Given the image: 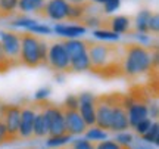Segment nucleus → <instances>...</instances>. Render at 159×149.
I'll list each match as a JSON object with an SVG mask.
<instances>
[{
  "instance_id": "42",
  "label": "nucleus",
  "mask_w": 159,
  "mask_h": 149,
  "mask_svg": "<svg viewBox=\"0 0 159 149\" xmlns=\"http://www.w3.org/2000/svg\"><path fill=\"white\" fill-rule=\"evenodd\" d=\"M61 149H71V146H63V148H61Z\"/></svg>"
},
{
  "instance_id": "4",
  "label": "nucleus",
  "mask_w": 159,
  "mask_h": 149,
  "mask_svg": "<svg viewBox=\"0 0 159 149\" xmlns=\"http://www.w3.org/2000/svg\"><path fill=\"white\" fill-rule=\"evenodd\" d=\"M116 99H118V93L100 95V96H96V99H94V112H96L94 126L102 128L103 132L111 130L112 112H114V106Z\"/></svg>"
},
{
  "instance_id": "34",
  "label": "nucleus",
  "mask_w": 159,
  "mask_h": 149,
  "mask_svg": "<svg viewBox=\"0 0 159 149\" xmlns=\"http://www.w3.org/2000/svg\"><path fill=\"white\" fill-rule=\"evenodd\" d=\"M61 106L65 109H78V96H68L65 102L61 103Z\"/></svg>"
},
{
  "instance_id": "13",
  "label": "nucleus",
  "mask_w": 159,
  "mask_h": 149,
  "mask_svg": "<svg viewBox=\"0 0 159 149\" xmlns=\"http://www.w3.org/2000/svg\"><path fill=\"white\" fill-rule=\"evenodd\" d=\"M124 95L118 93V99L115 102L114 112H112V121H111V132H125L128 128V117L127 109L124 106Z\"/></svg>"
},
{
  "instance_id": "30",
  "label": "nucleus",
  "mask_w": 159,
  "mask_h": 149,
  "mask_svg": "<svg viewBox=\"0 0 159 149\" xmlns=\"http://www.w3.org/2000/svg\"><path fill=\"white\" fill-rule=\"evenodd\" d=\"M119 6H121V0H106L103 3V12L106 15H111V13H114L118 9Z\"/></svg>"
},
{
  "instance_id": "5",
  "label": "nucleus",
  "mask_w": 159,
  "mask_h": 149,
  "mask_svg": "<svg viewBox=\"0 0 159 149\" xmlns=\"http://www.w3.org/2000/svg\"><path fill=\"white\" fill-rule=\"evenodd\" d=\"M41 106H43V111H44L46 117H47V123H49V134H47V137L66 134L65 120H63V112L61 105H56V103L50 102L47 99H43L41 100Z\"/></svg>"
},
{
  "instance_id": "38",
  "label": "nucleus",
  "mask_w": 159,
  "mask_h": 149,
  "mask_svg": "<svg viewBox=\"0 0 159 149\" xmlns=\"http://www.w3.org/2000/svg\"><path fill=\"white\" fill-rule=\"evenodd\" d=\"M50 92V89L49 87H46V89H40L37 95H35V100H43V99H47V95Z\"/></svg>"
},
{
  "instance_id": "18",
  "label": "nucleus",
  "mask_w": 159,
  "mask_h": 149,
  "mask_svg": "<svg viewBox=\"0 0 159 149\" xmlns=\"http://www.w3.org/2000/svg\"><path fill=\"white\" fill-rule=\"evenodd\" d=\"M55 33L66 39H75L78 35H83L87 31V28L81 27L78 24H56L55 25Z\"/></svg>"
},
{
  "instance_id": "19",
  "label": "nucleus",
  "mask_w": 159,
  "mask_h": 149,
  "mask_svg": "<svg viewBox=\"0 0 159 149\" xmlns=\"http://www.w3.org/2000/svg\"><path fill=\"white\" fill-rule=\"evenodd\" d=\"M152 16V11L149 9H143L137 13L136 19H134V31L136 33H142V34H148L149 33V19Z\"/></svg>"
},
{
  "instance_id": "2",
  "label": "nucleus",
  "mask_w": 159,
  "mask_h": 149,
  "mask_svg": "<svg viewBox=\"0 0 159 149\" xmlns=\"http://www.w3.org/2000/svg\"><path fill=\"white\" fill-rule=\"evenodd\" d=\"M124 53V77L125 78H139L142 75L156 69L158 55L156 50L152 53V47L142 46L140 43H127L121 44Z\"/></svg>"
},
{
  "instance_id": "25",
  "label": "nucleus",
  "mask_w": 159,
  "mask_h": 149,
  "mask_svg": "<svg viewBox=\"0 0 159 149\" xmlns=\"http://www.w3.org/2000/svg\"><path fill=\"white\" fill-rule=\"evenodd\" d=\"M7 24H9L11 27H16V28H27L28 30L30 27H33L34 24H37V21L33 19V18L18 16V18H15V19H11Z\"/></svg>"
},
{
  "instance_id": "23",
  "label": "nucleus",
  "mask_w": 159,
  "mask_h": 149,
  "mask_svg": "<svg viewBox=\"0 0 159 149\" xmlns=\"http://www.w3.org/2000/svg\"><path fill=\"white\" fill-rule=\"evenodd\" d=\"M142 140H144V142H148V143H150V145L152 143L158 145V142H159V124L158 123H153V124H152V127L142 136Z\"/></svg>"
},
{
  "instance_id": "24",
  "label": "nucleus",
  "mask_w": 159,
  "mask_h": 149,
  "mask_svg": "<svg viewBox=\"0 0 159 149\" xmlns=\"http://www.w3.org/2000/svg\"><path fill=\"white\" fill-rule=\"evenodd\" d=\"M87 140H90V142H102V140H106V132H103L102 128H99V127L93 126L90 127V130H87L84 133Z\"/></svg>"
},
{
  "instance_id": "3",
  "label": "nucleus",
  "mask_w": 159,
  "mask_h": 149,
  "mask_svg": "<svg viewBox=\"0 0 159 149\" xmlns=\"http://www.w3.org/2000/svg\"><path fill=\"white\" fill-rule=\"evenodd\" d=\"M21 39V50H19V65L27 68H39L41 67L40 58V39L41 35L24 31L19 33Z\"/></svg>"
},
{
  "instance_id": "17",
  "label": "nucleus",
  "mask_w": 159,
  "mask_h": 149,
  "mask_svg": "<svg viewBox=\"0 0 159 149\" xmlns=\"http://www.w3.org/2000/svg\"><path fill=\"white\" fill-rule=\"evenodd\" d=\"M68 53L69 61L87 53V40H77V39H65L61 41Z\"/></svg>"
},
{
  "instance_id": "15",
  "label": "nucleus",
  "mask_w": 159,
  "mask_h": 149,
  "mask_svg": "<svg viewBox=\"0 0 159 149\" xmlns=\"http://www.w3.org/2000/svg\"><path fill=\"white\" fill-rule=\"evenodd\" d=\"M35 102V118L34 124H33V137L34 139H43L49 134V123H47V117H46L43 106H41V100H34Z\"/></svg>"
},
{
  "instance_id": "36",
  "label": "nucleus",
  "mask_w": 159,
  "mask_h": 149,
  "mask_svg": "<svg viewBox=\"0 0 159 149\" xmlns=\"http://www.w3.org/2000/svg\"><path fill=\"white\" fill-rule=\"evenodd\" d=\"M130 149H155V148L150 143L140 139V140H133L130 145Z\"/></svg>"
},
{
  "instance_id": "8",
  "label": "nucleus",
  "mask_w": 159,
  "mask_h": 149,
  "mask_svg": "<svg viewBox=\"0 0 159 149\" xmlns=\"http://www.w3.org/2000/svg\"><path fill=\"white\" fill-rule=\"evenodd\" d=\"M0 47L12 67H18L19 65V50H21L19 33L0 31Z\"/></svg>"
},
{
  "instance_id": "29",
  "label": "nucleus",
  "mask_w": 159,
  "mask_h": 149,
  "mask_svg": "<svg viewBox=\"0 0 159 149\" xmlns=\"http://www.w3.org/2000/svg\"><path fill=\"white\" fill-rule=\"evenodd\" d=\"M69 146L71 149H94V142H90L87 139H78V140H74Z\"/></svg>"
},
{
  "instance_id": "39",
  "label": "nucleus",
  "mask_w": 159,
  "mask_h": 149,
  "mask_svg": "<svg viewBox=\"0 0 159 149\" xmlns=\"http://www.w3.org/2000/svg\"><path fill=\"white\" fill-rule=\"evenodd\" d=\"M69 5H81V3H85L87 0H66Z\"/></svg>"
},
{
  "instance_id": "43",
  "label": "nucleus",
  "mask_w": 159,
  "mask_h": 149,
  "mask_svg": "<svg viewBox=\"0 0 159 149\" xmlns=\"http://www.w3.org/2000/svg\"><path fill=\"white\" fill-rule=\"evenodd\" d=\"M53 149H61V148H53Z\"/></svg>"
},
{
  "instance_id": "22",
  "label": "nucleus",
  "mask_w": 159,
  "mask_h": 149,
  "mask_svg": "<svg viewBox=\"0 0 159 149\" xmlns=\"http://www.w3.org/2000/svg\"><path fill=\"white\" fill-rule=\"evenodd\" d=\"M18 9V0H0V19H9Z\"/></svg>"
},
{
  "instance_id": "21",
  "label": "nucleus",
  "mask_w": 159,
  "mask_h": 149,
  "mask_svg": "<svg viewBox=\"0 0 159 149\" xmlns=\"http://www.w3.org/2000/svg\"><path fill=\"white\" fill-rule=\"evenodd\" d=\"M47 0H18V9L24 13H27V12H37L44 6V3Z\"/></svg>"
},
{
  "instance_id": "28",
  "label": "nucleus",
  "mask_w": 159,
  "mask_h": 149,
  "mask_svg": "<svg viewBox=\"0 0 159 149\" xmlns=\"http://www.w3.org/2000/svg\"><path fill=\"white\" fill-rule=\"evenodd\" d=\"M28 33H33V34H40V35H46V34H50L52 33V28L50 27H47L44 24H34L33 27H30L28 28Z\"/></svg>"
},
{
  "instance_id": "16",
  "label": "nucleus",
  "mask_w": 159,
  "mask_h": 149,
  "mask_svg": "<svg viewBox=\"0 0 159 149\" xmlns=\"http://www.w3.org/2000/svg\"><path fill=\"white\" fill-rule=\"evenodd\" d=\"M149 115V106L148 103H143V102H133L130 108L127 109V117H128V126L134 127L143 121L144 118H148Z\"/></svg>"
},
{
  "instance_id": "10",
  "label": "nucleus",
  "mask_w": 159,
  "mask_h": 149,
  "mask_svg": "<svg viewBox=\"0 0 159 149\" xmlns=\"http://www.w3.org/2000/svg\"><path fill=\"white\" fill-rule=\"evenodd\" d=\"M68 9L69 3L66 0H47L44 6L40 9L35 15L44 19H52V21H66L68 16Z\"/></svg>"
},
{
  "instance_id": "37",
  "label": "nucleus",
  "mask_w": 159,
  "mask_h": 149,
  "mask_svg": "<svg viewBox=\"0 0 159 149\" xmlns=\"http://www.w3.org/2000/svg\"><path fill=\"white\" fill-rule=\"evenodd\" d=\"M9 142H11L9 134H7L5 124H3V121H2V118H0V146L5 145V143H9Z\"/></svg>"
},
{
  "instance_id": "26",
  "label": "nucleus",
  "mask_w": 159,
  "mask_h": 149,
  "mask_svg": "<svg viewBox=\"0 0 159 149\" xmlns=\"http://www.w3.org/2000/svg\"><path fill=\"white\" fill-rule=\"evenodd\" d=\"M71 134H62V136H53V137H47V142L46 145L49 146V148H61L62 145L68 143L69 140H71Z\"/></svg>"
},
{
  "instance_id": "9",
  "label": "nucleus",
  "mask_w": 159,
  "mask_h": 149,
  "mask_svg": "<svg viewBox=\"0 0 159 149\" xmlns=\"http://www.w3.org/2000/svg\"><path fill=\"white\" fill-rule=\"evenodd\" d=\"M35 102H24L21 105V121H19V140H31L33 137V124L35 118Z\"/></svg>"
},
{
  "instance_id": "40",
  "label": "nucleus",
  "mask_w": 159,
  "mask_h": 149,
  "mask_svg": "<svg viewBox=\"0 0 159 149\" xmlns=\"http://www.w3.org/2000/svg\"><path fill=\"white\" fill-rule=\"evenodd\" d=\"M89 2H91V3H105V2H106V0H89Z\"/></svg>"
},
{
  "instance_id": "20",
  "label": "nucleus",
  "mask_w": 159,
  "mask_h": 149,
  "mask_svg": "<svg viewBox=\"0 0 159 149\" xmlns=\"http://www.w3.org/2000/svg\"><path fill=\"white\" fill-rule=\"evenodd\" d=\"M90 69V61L87 53L69 61V72H84Z\"/></svg>"
},
{
  "instance_id": "32",
  "label": "nucleus",
  "mask_w": 159,
  "mask_h": 149,
  "mask_svg": "<svg viewBox=\"0 0 159 149\" xmlns=\"http://www.w3.org/2000/svg\"><path fill=\"white\" fill-rule=\"evenodd\" d=\"M150 127H152V121H150V118H144V120L140 121V123H139V124L134 127V130H136L137 134H139V136L142 137L143 134L148 132Z\"/></svg>"
},
{
  "instance_id": "12",
  "label": "nucleus",
  "mask_w": 159,
  "mask_h": 149,
  "mask_svg": "<svg viewBox=\"0 0 159 149\" xmlns=\"http://www.w3.org/2000/svg\"><path fill=\"white\" fill-rule=\"evenodd\" d=\"M62 108V106H61ZM63 112V120H65V128L66 133L71 136H78V134H84L89 127L85 126L84 120L81 118L78 109H65L62 108Z\"/></svg>"
},
{
  "instance_id": "31",
  "label": "nucleus",
  "mask_w": 159,
  "mask_h": 149,
  "mask_svg": "<svg viewBox=\"0 0 159 149\" xmlns=\"http://www.w3.org/2000/svg\"><path fill=\"white\" fill-rule=\"evenodd\" d=\"M133 140H134V137H133V134H130V133H119V134H116V137H115V142L118 145H121V146H130Z\"/></svg>"
},
{
  "instance_id": "1",
  "label": "nucleus",
  "mask_w": 159,
  "mask_h": 149,
  "mask_svg": "<svg viewBox=\"0 0 159 149\" xmlns=\"http://www.w3.org/2000/svg\"><path fill=\"white\" fill-rule=\"evenodd\" d=\"M87 56L91 74L105 80L124 77V53L118 44L87 40Z\"/></svg>"
},
{
  "instance_id": "14",
  "label": "nucleus",
  "mask_w": 159,
  "mask_h": 149,
  "mask_svg": "<svg viewBox=\"0 0 159 149\" xmlns=\"http://www.w3.org/2000/svg\"><path fill=\"white\" fill-rule=\"evenodd\" d=\"M131 18L130 16H111V18H105L102 19L100 24V30H109L115 34H128L131 33Z\"/></svg>"
},
{
  "instance_id": "7",
  "label": "nucleus",
  "mask_w": 159,
  "mask_h": 149,
  "mask_svg": "<svg viewBox=\"0 0 159 149\" xmlns=\"http://www.w3.org/2000/svg\"><path fill=\"white\" fill-rule=\"evenodd\" d=\"M0 118L6 127L11 142H18L19 121H21V105H0Z\"/></svg>"
},
{
  "instance_id": "6",
  "label": "nucleus",
  "mask_w": 159,
  "mask_h": 149,
  "mask_svg": "<svg viewBox=\"0 0 159 149\" xmlns=\"http://www.w3.org/2000/svg\"><path fill=\"white\" fill-rule=\"evenodd\" d=\"M47 67L57 74L69 72V56L61 41H53L47 52Z\"/></svg>"
},
{
  "instance_id": "35",
  "label": "nucleus",
  "mask_w": 159,
  "mask_h": 149,
  "mask_svg": "<svg viewBox=\"0 0 159 149\" xmlns=\"http://www.w3.org/2000/svg\"><path fill=\"white\" fill-rule=\"evenodd\" d=\"M149 33H153V34H158L159 31V16L158 13H152V16L149 19Z\"/></svg>"
},
{
  "instance_id": "27",
  "label": "nucleus",
  "mask_w": 159,
  "mask_h": 149,
  "mask_svg": "<svg viewBox=\"0 0 159 149\" xmlns=\"http://www.w3.org/2000/svg\"><path fill=\"white\" fill-rule=\"evenodd\" d=\"M93 35L96 39H102V40H118L119 35L109 31V30H100V28H96L93 31Z\"/></svg>"
},
{
  "instance_id": "41",
  "label": "nucleus",
  "mask_w": 159,
  "mask_h": 149,
  "mask_svg": "<svg viewBox=\"0 0 159 149\" xmlns=\"http://www.w3.org/2000/svg\"><path fill=\"white\" fill-rule=\"evenodd\" d=\"M119 149H130V146H119Z\"/></svg>"
},
{
  "instance_id": "33",
  "label": "nucleus",
  "mask_w": 159,
  "mask_h": 149,
  "mask_svg": "<svg viewBox=\"0 0 159 149\" xmlns=\"http://www.w3.org/2000/svg\"><path fill=\"white\" fill-rule=\"evenodd\" d=\"M121 145H118L115 140H102L94 142V149H119Z\"/></svg>"
},
{
  "instance_id": "11",
  "label": "nucleus",
  "mask_w": 159,
  "mask_h": 149,
  "mask_svg": "<svg viewBox=\"0 0 159 149\" xmlns=\"http://www.w3.org/2000/svg\"><path fill=\"white\" fill-rule=\"evenodd\" d=\"M94 99H96V96L89 92H84V93H81V95H78V112L81 115V118L84 120L87 127H93L94 123H96Z\"/></svg>"
}]
</instances>
